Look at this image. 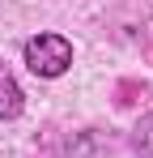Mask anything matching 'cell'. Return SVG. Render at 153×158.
<instances>
[{
	"mask_svg": "<svg viewBox=\"0 0 153 158\" xmlns=\"http://www.w3.org/2000/svg\"><path fill=\"white\" fill-rule=\"evenodd\" d=\"M22 56H26V69L34 77H60L73 64V43L64 34H34L22 47Z\"/></svg>",
	"mask_w": 153,
	"mask_h": 158,
	"instance_id": "cell-1",
	"label": "cell"
},
{
	"mask_svg": "<svg viewBox=\"0 0 153 158\" xmlns=\"http://www.w3.org/2000/svg\"><path fill=\"white\" fill-rule=\"evenodd\" d=\"M22 107H26V94H22V85H17V77L0 60V120H17Z\"/></svg>",
	"mask_w": 153,
	"mask_h": 158,
	"instance_id": "cell-2",
	"label": "cell"
},
{
	"mask_svg": "<svg viewBox=\"0 0 153 158\" xmlns=\"http://www.w3.org/2000/svg\"><path fill=\"white\" fill-rule=\"evenodd\" d=\"M132 145H136V154H140V158H153V115H145V120L136 124Z\"/></svg>",
	"mask_w": 153,
	"mask_h": 158,
	"instance_id": "cell-3",
	"label": "cell"
}]
</instances>
